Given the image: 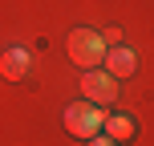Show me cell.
<instances>
[{
    "label": "cell",
    "instance_id": "obj_2",
    "mask_svg": "<svg viewBox=\"0 0 154 146\" xmlns=\"http://www.w3.org/2000/svg\"><path fill=\"white\" fill-rule=\"evenodd\" d=\"M101 122H106V110L93 106V101H73V106H65V130H69L73 138H93V134H101Z\"/></svg>",
    "mask_w": 154,
    "mask_h": 146
},
{
    "label": "cell",
    "instance_id": "obj_4",
    "mask_svg": "<svg viewBox=\"0 0 154 146\" xmlns=\"http://www.w3.org/2000/svg\"><path fill=\"white\" fill-rule=\"evenodd\" d=\"M101 69L114 77V81L134 77V69H138V53H134L130 45H114V49H106V57H101Z\"/></svg>",
    "mask_w": 154,
    "mask_h": 146
},
{
    "label": "cell",
    "instance_id": "obj_6",
    "mask_svg": "<svg viewBox=\"0 0 154 146\" xmlns=\"http://www.w3.org/2000/svg\"><path fill=\"white\" fill-rule=\"evenodd\" d=\"M101 134H106L109 142H134V134H138V122H134L130 114H106V122H101Z\"/></svg>",
    "mask_w": 154,
    "mask_h": 146
},
{
    "label": "cell",
    "instance_id": "obj_3",
    "mask_svg": "<svg viewBox=\"0 0 154 146\" xmlns=\"http://www.w3.org/2000/svg\"><path fill=\"white\" fill-rule=\"evenodd\" d=\"M81 93H85V101H93V106H114L118 101V81L109 77L106 69H89V73H81Z\"/></svg>",
    "mask_w": 154,
    "mask_h": 146
},
{
    "label": "cell",
    "instance_id": "obj_5",
    "mask_svg": "<svg viewBox=\"0 0 154 146\" xmlns=\"http://www.w3.org/2000/svg\"><path fill=\"white\" fill-rule=\"evenodd\" d=\"M29 69H32V53L29 49H4V53H0V73H4L8 81L29 77Z\"/></svg>",
    "mask_w": 154,
    "mask_h": 146
},
{
    "label": "cell",
    "instance_id": "obj_1",
    "mask_svg": "<svg viewBox=\"0 0 154 146\" xmlns=\"http://www.w3.org/2000/svg\"><path fill=\"white\" fill-rule=\"evenodd\" d=\"M65 49H69V61H73V65H81V69H97L109 45L101 41L97 29H73L69 41H65Z\"/></svg>",
    "mask_w": 154,
    "mask_h": 146
},
{
    "label": "cell",
    "instance_id": "obj_7",
    "mask_svg": "<svg viewBox=\"0 0 154 146\" xmlns=\"http://www.w3.org/2000/svg\"><path fill=\"white\" fill-rule=\"evenodd\" d=\"M85 146H118V142H109L106 134H101V138H97V134H93V138H85Z\"/></svg>",
    "mask_w": 154,
    "mask_h": 146
}]
</instances>
